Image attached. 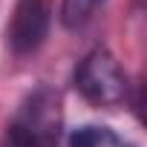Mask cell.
<instances>
[{"label":"cell","instance_id":"3957f363","mask_svg":"<svg viewBox=\"0 0 147 147\" xmlns=\"http://www.w3.org/2000/svg\"><path fill=\"white\" fill-rule=\"evenodd\" d=\"M52 23V0H18L12 23H9V46L18 55H32L43 46Z\"/></svg>","mask_w":147,"mask_h":147},{"label":"cell","instance_id":"5b68a950","mask_svg":"<svg viewBox=\"0 0 147 147\" xmlns=\"http://www.w3.org/2000/svg\"><path fill=\"white\" fill-rule=\"evenodd\" d=\"M104 0H61V23L66 29L84 26Z\"/></svg>","mask_w":147,"mask_h":147},{"label":"cell","instance_id":"8992f818","mask_svg":"<svg viewBox=\"0 0 147 147\" xmlns=\"http://www.w3.org/2000/svg\"><path fill=\"white\" fill-rule=\"evenodd\" d=\"M0 147H6V144H3V141H0Z\"/></svg>","mask_w":147,"mask_h":147},{"label":"cell","instance_id":"7a4b0ae2","mask_svg":"<svg viewBox=\"0 0 147 147\" xmlns=\"http://www.w3.org/2000/svg\"><path fill=\"white\" fill-rule=\"evenodd\" d=\"M75 90L95 107H118L130 95V81L121 63L107 49H92L75 69Z\"/></svg>","mask_w":147,"mask_h":147},{"label":"cell","instance_id":"6da1fadb","mask_svg":"<svg viewBox=\"0 0 147 147\" xmlns=\"http://www.w3.org/2000/svg\"><path fill=\"white\" fill-rule=\"evenodd\" d=\"M63 130V107L58 90L35 87L6 127V147H58Z\"/></svg>","mask_w":147,"mask_h":147},{"label":"cell","instance_id":"277c9868","mask_svg":"<svg viewBox=\"0 0 147 147\" xmlns=\"http://www.w3.org/2000/svg\"><path fill=\"white\" fill-rule=\"evenodd\" d=\"M66 141H69V147H121V138L110 127H98V124L75 127Z\"/></svg>","mask_w":147,"mask_h":147}]
</instances>
